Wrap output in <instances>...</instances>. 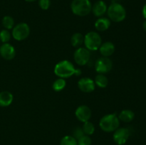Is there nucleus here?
I'll list each match as a JSON object with an SVG mask.
<instances>
[{"label": "nucleus", "instance_id": "obj_1", "mask_svg": "<svg viewBox=\"0 0 146 145\" xmlns=\"http://www.w3.org/2000/svg\"><path fill=\"white\" fill-rule=\"evenodd\" d=\"M54 73L61 78H67L74 75H80L81 74V71L80 69H76L71 61L64 60L55 65Z\"/></svg>", "mask_w": 146, "mask_h": 145}, {"label": "nucleus", "instance_id": "obj_2", "mask_svg": "<svg viewBox=\"0 0 146 145\" xmlns=\"http://www.w3.org/2000/svg\"><path fill=\"white\" fill-rule=\"evenodd\" d=\"M120 120L116 114H109L103 117L99 122V126L106 132H114L118 128Z\"/></svg>", "mask_w": 146, "mask_h": 145}, {"label": "nucleus", "instance_id": "obj_3", "mask_svg": "<svg viewBox=\"0 0 146 145\" xmlns=\"http://www.w3.org/2000/svg\"><path fill=\"white\" fill-rule=\"evenodd\" d=\"M107 14L111 21L121 22L126 17V11L122 4L113 2L107 9Z\"/></svg>", "mask_w": 146, "mask_h": 145}, {"label": "nucleus", "instance_id": "obj_4", "mask_svg": "<svg viewBox=\"0 0 146 145\" xmlns=\"http://www.w3.org/2000/svg\"><path fill=\"white\" fill-rule=\"evenodd\" d=\"M73 14L78 16H85L91 11L92 5L89 0H73L71 4Z\"/></svg>", "mask_w": 146, "mask_h": 145}, {"label": "nucleus", "instance_id": "obj_5", "mask_svg": "<svg viewBox=\"0 0 146 145\" xmlns=\"http://www.w3.org/2000/svg\"><path fill=\"white\" fill-rule=\"evenodd\" d=\"M84 42L86 48L88 51H97L102 44V40L101 36L98 33L91 31L86 34Z\"/></svg>", "mask_w": 146, "mask_h": 145}, {"label": "nucleus", "instance_id": "obj_6", "mask_svg": "<svg viewBox=\"0 0 146 145\" xmlns=\"http://www.w3.org/2000/svg\"><path fill=\"white\" fill-rule=\"evenodd\" d=\"M29 34L30 28L26 23H19L13 28L12 36L17 41H24L29 36Z\"/></svg>", "mask_w": 146, "mask_h": 145}, {"label": "nucleus", "instance_id": "obj_7", "mask_svg": "<svg viewBox=\"0 0 146 145\" xmlns=\"http://www.w3.org/2000/svg\"><path fill=\"white\" fill-rule=\"evenodd\" d=\"M113 63L108 57H101L98 58L95 64L96 71L98 74H106L112 70Z\"/></svg>", "mask_w": 146, "mask_h": 145}, {"label": "nucleus", "instance_id": "obj_8", "mask_svg": "<svg viewBox=\"0 0 146 145\" xmlns=\"http://www.w3.org/2000/svg\"><path fill=\"white\" fill-rule=\"evenodd\" d=\"M91 57L90 51L87 48L80 47L74 52V58L75 62L79 65H85L88 63Z\"/></svg>", "mask_w": 146, "mask_h": 145}, {"label": "nucleus", "instance_id": "obj_9", "mask_svg": "<svg viewBox=\"0 0 146 145\" xmlns=\"http://www.w3.org/2000/svg\"><path fill=\"white\" fill-rule=\"evenodd\" d=\"M113 139L118 145H123L126 143L130 136V131L127 128H118L114 131Z\"/></svg>", "mask_w": 146, "mask_h": 145}, {"label": "nucleus", "instance_id": "obj_10", "mask_svg": "<svg viewBox=\"0 0 146 145\" xmlns=\"http://www.w3.org/2000/svg\"><path fill=\"white\" fill-rule=\"evenodd\" d=\"M75 115L78 120L82 122H86L89 121L91 118V110L86 105H81L76 109Z\"/></svg>", "mask_w": 146, "mask_h": 145}, {"label": "nucleus", "instance_id": "obj_11", "mask_svg": "<svg viewBox=\"0 0 146 145\" xmlns=\"http://www.w3.org/2000/svg\"><path fill=\"white\" fill-rule=\"evenodd\" d=\"M0 55L7 61L12 60L16 55L15 48L11 44L5 43L0 46Z\"/></svg>", "mask_w": 146, "mask_h": 145}, {"label": "nucleus", "instance_id": "obj_12", "mask_svg": "<svg viewBox=\"0 0 146 145\" xmlns=\"http://www.w3.org/2000/svg\"><path fill=\"white\" fill-rule=\"evenodd\" d=\"M78 88L84 92H91L95 90V82L89 78H83L78 80Z\"/></svg>", "mask_w": 146, "mask_h": 145}, {"label": "nucleus", "instance_id": "obj_13", "mask_svg": "<svg viewBox=\"0 0 146 145\" xmlns=\"http://www.w3.org/2000/svg\"><path fill=\"white\" fill-rule=\"evenodd\" d=\"M107 9H108V7H107L105 1L99 0L92 6L91 11H92L94 16L97 17H101L107 12Z\"/></svg>", "mask_w": 146, "mask_h": 145}, {"label": "nucleus", "instance_id": "obj_14", "mask_svg": "<svg viewBox=\"0 0 146 145\" xmlns=\"http://www.w3.org/2000/svg\"><path fill=\"white\" fill-rule=\"evenodd\" d=\"M100 53L104 57H109L115 51V45L111 42H106L101 44L99 48Z\"/></svg>", "mask_w": 146, "mask_h": 145}, {"label": "nucleus", "instance_id": "obj_15", "mask_svg": "<svg viewBox=\"0 0 146 145\" xmlns=\"http://www.w3.org/2000/svg\"><path fill=\"white\" fill-rule=\"evenodd\" d=\"M13 95L9 91H3L0 92V106L8 107L12 103Z\"/></svg>", "mask_w": 146, "mask_h": 145}, {"label": "nucleus", "instance_id": "obj_16", "mask_svg": "<svg viewBox=\"0 0 146 145\" xmlns=\"http://www.w3.org/2000/svg\"><path fill=\"white\" fill-rule=\"evenodd\" d=\"M110 26H111L110 19L107 18H104V17L99 18L95 23V27L98 31H106L109 28Z\"/></svg>", "mask_w": 146, "mask_h": 145}, {"label": "nucleus", "instance_id": "obj_17", "mask_svg": "<svg viewBox=\"0 0 146 145\" xmlns=\"http://www.w3.org/2000/svg\"><path fill=\"white\" fill-rule=\"evenodd\" d=\"M135 117V114L132 110L130 109H124L120 112L118 115V119L124 122H130L133 120Z\"/></svg>", "mask_w": 146, "mask_h": 145}, {"label": "nucleus", "instance_id": "obj_18", "mask_svg": "<svg viewBox=\"0 0 146 145\" xmlns=\"http://www.w3.org/2000/svg\"><path fill=\"white\" fill-rule=\"evenodd\" d=\"M84 41V37L81 33H75L71 38V45L75 48H80Z\"/></svg>", "mask_w": 146, "mask_h": 145}, {"label": "nucleus", "instance_id": "obj_19", "mask_svg": "<svg viewBox=\"0 0 146 145\" xmlns=\"http://www.w3.org/2000/svg\"><path fill=\"white\" fill-rule=\"evenodd\" d=\"M95 85L98 86L99 88H104L108 85V78L104 75V74H98L95 78Z\"/></svg>", "mask_w": 146, "mask_h": 145}, {"label": "nucleus", "instance_id": "obj_20", "mask_svg": "<svg viewBox=\"0 0 146 145\" xmlns=\"http://www.w3.org/2000/svg\"><path fill=\"white\" fill-rule=\"evenodd\" d=\"M66 85V82L64 78H59L54 81L52 85V88L56 92H60L65 88Z\"/></svg>", "mask_w": 146, "mask_h": 145}, {"label": "nucleus", "instance_id": "obj_21", "mask_svg": "<svg viewBox=\"0 0 146 145\" xmlns=\"http://www.w3.org/2000/svg\"><path fill=\"white\" fill-rule=\"evenodd\" d=\"M84 125H83V131H84V134L86 135H91L94 133L95 132V127H94V124L92 122L87 121V122H84Z\"/></svg>", "mask_w": 146, "mask_h": 145}, {"label": "nucleus", "instance_id": "obj_22", "mask_svg": "<svg viewBox=\"0 0 146 145\" xmlns=\"http://www.w3.org/2000/svg\"><path fill=\"white\" fill-rule=\"evenodd\" d=\"M2 25L7 30L11 29L14 28V18L10 16H6L2 19Z\"/></svg>", "mask_w": 146, "mask_h": 145}, {"label": "nucleus", "instance_id": "obj_23", "mask_svg": "<svg viewBox=\"0 0 146 145\" xmlns=\"http://www.w3.org/2000/svg\"><path fill=\"white\" fill-rule=\"evenodd\" d=\"M60 145H78L77 140L73 136H65L61 139Z\"/></svg>", "mask_w": 146, "mask_h": 145}, {"label": "nucleus", "instance_id": "obj_24", "mask_svg": "<svg viewBox=\"0 0 146 145\" xmlns=\"http://www.w3.org/2000/svg\"><path fill=\"white\" fill-rule=\"evenodd\" d=\"M11 39V34L8 30H2L0 32V41L4 44L7 43Z\"/></svg>", "mask_w": 146, "mask_h": 145}, {"label": "nucleus", "instance_id": "obj_25", "mask_svg": "<svg viewBox=\"0 0 146 145\" xmlns=\"http://www.w3.org/2000/svg\"><path fill=\"white\" fill-rule=\"evenodd\" d=\"M77 144L78 145H91V139L88 135H84L82 137L80 138L77 140Z\"/></svg>", "mask_w": 146, "mask_h": 145}, {"label": "nucleus", "instance_id": "obj_26", "mask_svg": "<svg viewBox=\"0 0 146 145\" xmlns=\"http://www.w3.org/2000/svg\"><path fill=\"white\" fill-rule=\"evenodd\" d=\"M84 135V132L83 131V129L81 127H76L73 132V136L75 138L76 140L79 139L80 138L82 137Z\"/></svg>", "mask_w": 146, "mask_h": 145}, {"label": "nucleus", "instance_id": "obj_27", "mask_svg": "<svg viewBox=\"0 0 146 145\" xmlns=\"http://www.w3.org/2000/svg\"><path fill=\"white\" fill-rule=\"evenodd\" d=\"M38 5L43 10H47L51 5L50 0H38Z\"/></svg>", "mask_w": 146, "mask_h": 145}, {"label": "nucleus", "instance_id": "obj_28", "mask_svg": "<svg viewBox=\"0 0 146 145\" xmlns=\"http://www.w3.org/2000/svg\"><path fill=\"white\" fill-rule=\"evenodd\" d=\"M142 13H143V17L146 19V4L143 6V7Z\"/></svg>", "mask_w": 146, "mask_h": 145}, {"label": "nucleus", "instance_id": "obj_29", "mask_svg": "<svg viewBox=\"0 0 146 145\" xmlns=\"http://www.w3.org/2000/svg\"><path fill=\"white\" fill-rule=\"evenodd\" d=\"M143 29L146 31V20L144 21L143 24Z\"/></svg>", "mask_w": 146, "mask_h": 145}, {"label": "nucleus", "instance_id": "obj_30", "mask_svg": "<svg viewBox=\"0 0 146 145\" xmlns=\"http://www.w3.org/2000/svg\"><path fill=\"white\" fill-rule=\"evenodd\" d=\"M26 1H28V2H33V1H35L36 0H25Z\"/></svg>", "mask_w": 146, "mask_h": 145}]
</instances>
